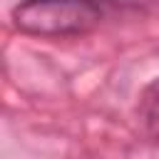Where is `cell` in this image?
Wrapping results in <instances>:
<instances>
[{"mask_svg": "<svg viewBox=\"0 0 159 159\" xmlns=\"http://www.w3.org/2000/svg\"><path fill=\"white\" fill-rule=\"evenodd\" d=\"M109 2H117V5H124V7H152V5H159V0H109Z\"/></svg>", "mask_w": 159, "mask_h": 159, "instance_id": "3", "label": "cell"}, {"mask_svg": "<svg viewBox=\"0 0 159 159\" xmlns=\"http://www.w3.org/2000/svg\"><path fill=\"white\" fill-rule=\"evenodd\" d=\"M137 119H139L142 134L149 142L159 144V77L142 89L137 102Z\"/></svg>", "mask_w": 159, "mask_h": 159, "instance_id": "2", "label": "cell"}, {"mask_svg": "<svg viewBox=\"0 0 159 159\" xmlns=\"http://www.w3.org/2000/svg\"><path fill=\"white\" fill-rule=\"evenodd\" d=\"M102 20L94 0H22L12 10V22L20 32L37 37L87 35Z\"/></svg>", "mask_w": 159, "mask_h": 159, "instance_id": "1", "label": "cell"}]
</instances>
